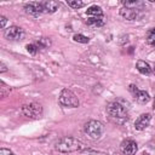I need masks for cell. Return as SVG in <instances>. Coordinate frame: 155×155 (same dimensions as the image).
I'll use <instances>...</instances> for the list:
<instances>
[{
	"mask_svg": "<svg viewBox=\"0 0 155 155\" xmlns=\"http://www.w3.org/2000/svg\"><path fill=\"white\" fill-rule=\"evenodd\" d=\"M56 149L61 153H73L84 149L82 142L74 137H63L56 143Z\"/></svg>",
	"mask_w": 155,
	"mask_h": 155,
	"instance_id": "obj_1",
	"label": "cell"
},
{
	"mask_svg": "<svg viewBox=\"0 0 155 155\" xmlns=\"http://www.w3.org/2000/svg\"><path fill=\"white\" fill-rule=\"evenodd\" d=\"M107 113L111 119L116 121H124L128 117V108L120 101L110 102L107 105Z\"/></svg>",
	"mask_w": 155,
	"mask_h": 155,
	"instance_id": "obj_2",
	"label": "cell"
},
{
	"mask_svg": "<svg viewBox=\"0 0 155 155\" xmlns=\"http://www.w3.org/2000/svg\"><path fill=\"white\" fill-rule=\"evenodd\" d=\"M85 134L91 139H99L104 132V126L97 120H90L84 126Z\"/></svg>",
	"mask_w": 155,
	"mask_h": 155,
	"instance_id": "obj_3",
	"label": "cell"
},
{
	"mask_svg": "<svg viewBox=\"0 0 155 155\" xmlns=\"http://www.w3.org/2000/svg\"><path fill=\"white\" fill-rule=\"evenodd\" d=\"M58 103L62 107H65V108H76L80 104L76 94L74 92H71L70 90H68V88L62 90V92L58 97Z\"/></svg>",
	"mask_w": 155,
	"mask_h": 155,
	"instance_id": "obj_4",
	"label": "cell"
},
{
	"mask_svg": "<svg viewBox=\"0 0 155 155\" xmlns=\"http://www.w3.org/2000/svg\"><path fill=\"white\" fill-rule=\"evenodd\" d=\"M22 113L24 116L30 119H40L42 115V107L39 103L31 102L28 104H24L22 107Z\"/></svg>",
	"mask_w": 155,
	"mask_h": 155,
	"instance_id": "obj_5",
	"label": "cell"
},
{
	"mask_svg": "<svg viewBox=\"0 0 155 155\" xmlns=\"http://www.w3.org/2000/svg\"><path fill=\"white\" fill-rule=\"evenodd\" d=\"M4 36H5V39H7L10 41H22L25 36V33L22 28L17 27V25H12V27L5 29Z\"/></svg>",
	"mask_w": 155,
	"mask_h": 155,
	"instance_id": "obj_6",
	"label": "cell"
},
{
	"mask_svg": "<svg viewBox=\"0 0 155 155\" xmlns=\"http://www.w3.org/2000/svg\"><path fill=\"white\" fill-rule=\"evenodd\" d=\"M130 92L133 94L134 99L140 104H145L150 99V96L148 92H145L143 90H138L137 86H134V85H130Z\"/></svg>",
	"mask_w": 155,
	"mask_h": 155,
	"instance_id": "obj_7",
	"label": "cell"
},
{
	"mask_svg": "<svg viewBox=\"0 0 155 155\" xmlns=\"http://www.w3.org/2000/svg\"><path fill=\"white\" fill-rule=\"evenodd\" d=\"M24 11L29 16L38 17V16H40V15L44 13L42 4L41 2H28V4L24 5Z\"/></svg>",
	"mask_w": 155,
	"mask_h": 155,
	"instance_id": "obj_8",
	"label": "cell"
},
{
	"mask_svg": "<svg viewBox=\"0 0 155 155\" xmlns=\"http://www.w3.org/2000/svg\"><path fill=\"white\" fill-rule=\"evenodd\" d=\"M120 149L121 151L125 154V155H134L138 150V145L134 140L132 139H125L121 145H120Z\"/></svg>",
	"mask_w": 155,
	"mask_h": 155,
	"instance_id": "obj_9",
	"label": "cell"
},
{
	"mask_svg": "<svg viewBox=\"0 0 155 155\" xmlns=\"http://www.w3.org/2000/svg\"><path fill=\"white\" fill-rule=\"evenodd\" d=\"M150 120H151V115H150L149 113L140 114V115L137 117V120L134 121V127H136V130H138V131L145 130V128L149 126Z\"/></svg>",
	"mask_w": 155,
	"mask_h": 155,
	"instance_id": "obj_10",
	"label": "cell"
},
{
	"mask_svg": "<svg viewBox=\"0 0 155 155\" xmlns=\"http://www.w3.org/2000/svg\"><path fill=\"white\" fill-rule=\"evenodd\" d=\"M139 10H134V8H128V7H122L120 10V15L121 17H124L127 21H134L138 17Z\"/></svg>",
	"mask_w": 155,
	"mask_h": 155,
	"instance_id": "obj_11",
	"label": "cell"
},
{
	"mask_svg": "<svg viewBox=\"0 0 155 155\" xmlns=\"http://www.w3.org/2000/svg\"><path fill=\"white\" fill-rule=\"evenodd\" d=\"M42 8H44V13H53L58 10L59 4L57 1H52V0H47V1H42Z\"/></svg>",
	"mask_w": 155,
	"mask_h": 155,
	"instance_id": "obj_12",
	"label": "cell"
},
{
	"mask_svg": "<svg viewBox=\"0 0 155 155\" xmlns=\"http://www.w3.org/2000/svg\"><path fill=\"white\" fill-rule=\"evenodd\" d=\"M136 68L143 75H149L151 73V68H150V65L145 61H138L137 64H136Z\"/></svg>",
	"mask_w": 155,
	"mask_h": 155,
	"instance_id": "obj_13",
	"label": "cell"
},
{
	"mask_svg": "<svg viewBox=\"0 0 155 155\" xmlns=\"http://www.w3.org/2000/svg\"><path fill=\"white\" fill-rule=\"evenodd\" d=\"M86 15L88 17H104L103 10L99 6H97V5H93V6L88 7L87 11H86Z\"/></svg>",
	"mask_w": 155,
	"mask_h": 155,
	"instance_id": "obj_14",
	"label": "cell"
},
{
	"mask_svg": "<svg viewBox=\"0 0 155 155\" xmlns=\"http://www.w3.org/2000/svg\"><path fill=\"white\" fill-rule=\"evenodd\" d=\"M105 23L104 17H88L87 18V24L91 27H102Z\"/></svg>",
	"mask_w": 155,
	"mask_h": 155,
	"instance_id": "obj_15",
	"label": "cell"
},
{
	"mask_svg": "<svg viewBox=\"0 0 155 155\" xmlns=\"http://www.w3.org/2000/svg\"><path fill=\"white\" fill-rule=\"evenodd\" d=\"M124 7H128V8H134V10H142L143 7V2L140 1H122Z\"/></svg>",
	"mask_w": 155,
	"mask_h": 155,
	"instance_id": "obj_16",
	"label": "cell"
},
{
	"mask_svg": "<svg viewBox=\"0 0 155 155\" xmlns=\"http://www.w3.org/2000/svg\"><path fill=\"white\" fill-rule=\"evenodd\" d=\"M147 41H148L149 45H151V46L155 47V28H153V29H150L148 31V34H147Z\"/></svg>",
	"mask_w": 155,
	"mask_h": 155,
	"instance_id": "obj_17",
	"label": "cell"
},
{
	"mask_svg": "<svg viewBox=\"0 0 155 155\" xmlns=\"http://www.w3.org/2000/svg\"><path fill=\"white\" fill-rule=\"evenodd\" d=\"M67 5L73 8H81L85 6V2L79 1V0H67Z\"/></svg>",
	"mask_w": 155,
	"mask_h": 155,
	"instance_id": "obj_18",
	"label": "cell"
},
{
	"mask_svg": "<svg viewBox=\"0 0 155 155\" xmlns=\"http://www.w3.org/2000/svg\"><path fill=\"white\" fill-rule=\"evenodd\" d=\"M73 40L76 41V42H81V44H87V42L90 41V39H88L87 36L82 35V34H75V35L73 36Z\"/></svg>",
	"mask_w": 155,
	"mask_h": 155,
	"instance_id": "obj_19",
	"label": "cell"
},
{
	"mask_svg": "<svg viewBox=\"0 0 155 155\" xmlns=\"http://www.w3.org/2000/svg\"><path fill=\"white\" fill-rule=\"evenodd\" d=\"M50 45H51V41H50L48 39H46V38H41V39H39L38 42H36V46L40 47V48H46V47H48Z\"/></svg>",
	"mask_w": 155,
	"mask_h": 155,
	"instance_id": "obj_20",
	"label": "cell"
},
{
	"mask_svg": "<svg viewBox=\"0 0 155 155\" xmlns=\"http://www.w3.org/2000/svg\"><path fill=\"white\" fill-rule=\"evenodd\" d=\"M25 48H27V51L29 52V53H31V54H35L36 52H38V46L36 45H34V44H29V45H27L25 46Z\"/></svg>",
	"mask_w": 155,
	"mask_h": 155,
	"instance_id": "obj_21",
	"label": "cell"
},
{
	"mask_svg": "<svg viewBox=\"0 0 155 155\" xmlns=\"http://www.w3.org/2000/svg\"><path fill=\"white\" fill-rule=\"evenodd\" d=\"M0 155H15V154L11 150L6 149V148H1L0 149Z\"/></svg>",
	"mask_w": 155,
	"mask_h": 155,
	"instance_id": "obj_22",
	"label": "cell"
},
{
	"mask_svg": "<svg viewBox=\"0 0 155 155\" xmlns=\"http://www.w3.org/2000/svg\"><path fill=\"white\" fill-rule=\"evenodd\" d=\"M6 22H7L6 17H4V16H0V27H1V28H5V24H6Z\"/></svg>",
	"mask_w": 155,
	"mask_h": 155,
	"instance_id": "obj_23",
	"label": "cell"
},
{
	"mask_svg": "<svg viewBox=\"0 0 155 155\" xmlns=\"http://www.w3.org/2000/svg\"><path fill=\"white\" fill-rule=\"evenodd\" d=\"M5 90H10V87L7 88V86L1 81V96H6V92H5Z\"/></svg>",
	"mask_w": 155,
	"mask_h": 155,
	"instance_id": "obj_24",
	"label": "cell"
},
{
	"mask_svg": "<svg viewBox=\"0 0 155 155\" xmlns=\"http://www.w3.org/2000/svg\"><path fill=\"white\" fill-rule=\"evenodd\" d=\"M0 65H1V69H0V71H1V73L6 71V65H5V64H4L2 62H1V64H0Z\"/></svg>",
	"mask_w": 155,
	"mask_h": 155,
	"instance_id": "obj_25",
	"label": "cell"
},
{
	"mask_svg": "<svg viewBox=\"0 0 155 155\" xmlns=\"http://www.w3.org/2000/svg\"><path fill=\"white\" fill-rule=\"evenodd\" d=\"M154 109H155V101H154Z\"/></svg>",
	"mask_w": 155,
	"mask_h": 155,
	"instance_id": "obj_26",
	"label": "cell"
},
{
	"mask_svg": "<svg viewBox=\"0 0 155 155\" xmlns=\"http://www.w3.org/2000/svg\"><path fill=\"white\" fill-rule=\"evenodd\" d=\"M154 71H155V68H154Z\"/></svg>",
	"mask_w": 155,
	"mask_h": 155,
	"instance_id": "obj_27",
	"label": "cell"
}]
</instances>
